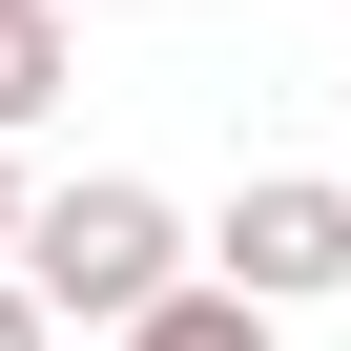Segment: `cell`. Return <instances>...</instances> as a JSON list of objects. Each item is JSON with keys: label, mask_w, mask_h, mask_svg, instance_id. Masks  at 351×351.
Masks as SVG:
<instances>
[{"label": "cell", "mask_w": 351, "mask_h": 351, "mask_svg": "<svg viewBox=\"0 0 351 351\" xmlns=\"http://www.w3.org/2000/svg\"><path fill=\"white\" fill-rule=\"evenodd\" d=\"M207 289H248V310H310V289H351V186H330V165H269V186H228V228H207Z\"/></svg>", "instance_id": "7a4b0ae2"}, {"label": "cell", "mask_w": 351, "mask_h": 351, "mask_svg": "<svg viewBox=\"0 0 351 351\" xmlns=\"http://www.w3.org/2000/svg\"><path fill=\"white\" fill-rule=\"evenodd\" d=\"M42 104H62V21H42V0H21V21H0V145H21Z\"/></svg>", "instance_id": "277c9868"}, {"label": "cell", "mask_w": 351, "mask_h": 351, "mask_svg": "<svg viewBox=\"0 0 351 351\" xmlns=\"http://www.w3.org/2000/svg\"><path fill=\"white\" fill-rule=\"evenodd\" d=\"M124 351H269V310L248 289H165V310H124Z\"/></svg>", "instance_id": "3957f363"}, {"label": "cell", "mask_w": 351, "mask_h": 351, "mask_svg": "<svg viewBox=\"0 0 351 351\" xmlns=\"http://www.w3.org/2000/svg\"><path fill=\"white\" fill-rule=\"evenodd\" d=\"M0 248H21V165H0Z\"/></svg>", "instance_id": "8992f818"}, {"label": "cell", "mask_w": 351, "mask_h": 351, "mask_svg": "<svg viewBox=\"0 0 351 351\" xmlns=\"http://www.w3.org/2000/svg\"><path fill=\"white\" fill-rule=\"evenodd\" d=\"M0 269L42 289V330H124V310L186 289V228H165V186L83 165V186H42V207H21V248H0Z\"/></svg>", "instance_id": "6da1fadb"}, {"label": "cell", "mask_w": 351, "mask_h": 351, "mask_svg": "<svg viewBox=\"0 0 351 351\" xmlns=\"http://www.w3.org/2000/svg\"><path fill=\"white\" fill-rule=\"evenodd\" d=\"M330 186H351V165H330Z\"/></svg>", "instance_id": "ba28073f"}, {"label": "cell", "mask_w": 351, "mask_h": 351, "mask_svg": "<svg viewBox=\"0 0 351 351\" xmlns=\"http://www.w3.org/2000/svg\"><path fill=\"white\" fill-rule=\"evenodd\" d=\"M0 21H21V0H0Z\"/></svg>", "instance_id": "52a82bcc"}, {"label": "cell", "mask_w": 351, "mask_h": 351, "mask_svg": "<svg viewBox=\"0 0 351 351\" xmlns=\"http://www.w3.org/2000/svg\"><path fill=\"white\" fill-rule=\"evenodd\" d=\"M0 351H62V330H42V289H21V269H0Z\"/></svg>", "instance_id": "5b68a950"}]
</instances>
